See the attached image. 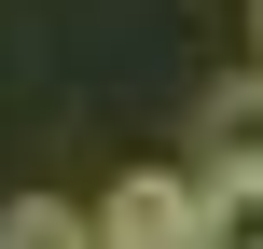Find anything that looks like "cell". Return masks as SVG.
<instances>
[{
	"instance_id": "6da1fadb",
	"label": "cell",
	"mask_w": 263,
	"mask_h": 249,
	"mask_svg": "<svg viewBox=\"0 0 263 249\" xmlns=\"http://www.w3.org/2000/svg\"><path fill=\"white\" fill-rule=\"evenodd\" d=\"M97 236H111V249H208V194L166 180V166H139V180L97 194Z\"/></svg>"
},
{
	"instance_id": "3957f363",
	"label": "cell",
	"mask_w": 263,
	"mask_h": 249,
	"mask_svg": "<svg viewBox=\"0 0 263 249\" xmlns=\"http://www.w3.org/2000/svg\"><path fill=\"white\" fill-rule=\"evenodd\" d=\"M0 249H111V236H97V208H69V194H14V208H0Z\"/></svg>"
},
{
	"instance_id": "7a4b0ae2",
	"label": "cell",
	"mask_w": 263,
	"mask_h": 249,
	"mask_svg": "<svg viewBox=\"0 0 263 249\" xmlns=\"http://www.w3.org/2000/svg\"><path fill=\"white\" fill-rule=\"evenodd\" d=\"M208 180H263V83L208 97Z\"/></svg>"
}]
</instances>
